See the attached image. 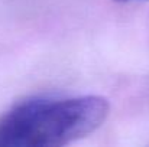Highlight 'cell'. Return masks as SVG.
Segmentation results:
<instances>
[{"label": "cell", "mask_w": 149, "mask_h": 147, "mask_svg": "<svg viewBox=\"0 0 149 147\" xmlns=\"http://www.w3.org/2000/svg\"><path fill=\"white\" fill-rule=\"evenodd\" d=\"M109 114L99 95L29 98L0 117V147H56L97 130Z\"/></svg>", "instance_id": "6da1fadb"}, {"label": "cell", "mask_w": 149, "mask_h": 147, "mask_svg": "<svg viewBox=\"0 0 149 147\" xmlns=\"http://www.w3.org/2000/svg\"><path fill=\"white\" fill-rule=\"evenodd\" d=\"M116 1H135V0H116Z\"/></svg>", "instance_id": "7a4b0ae2"}]
</instances>
